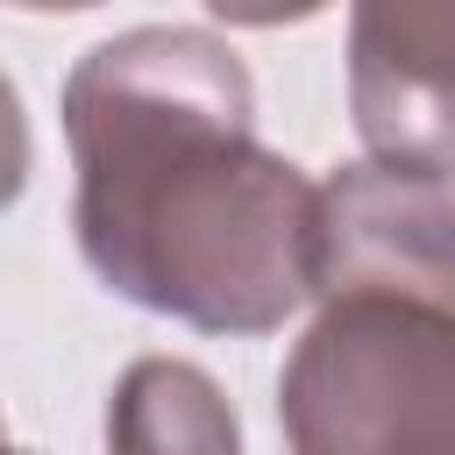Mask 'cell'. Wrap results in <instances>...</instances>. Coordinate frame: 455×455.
I'll return each instance as SVG.
<instances>
[{
	"label": "cell",
	"instance_id": "cell-8",
	"mask_svg": "<svg viewBox=\"0 0 455 455\" xmlns=\"http://www.w3.org/2000/svg\"><path fill=\"white\" fill-rule=\"evenodd\" d=\"M14 7H28V14H85L100 0H14Z\"/></svg>",
	"mask_w": 455,
	"mask_h": 455
},
{
	"label": "cell",
	"instance_id": "cell-5",
	"mask_svg": "<svg viewBox=\"0 0 455 455\" xmlns=\"http://www.w3.org/2000/svg\"><path fill=\"white\" fill-rule=\"evenodd\" d=\"M107 441L135 448V455H235L242 427L235 405L220 398V384L199 363L178 355H142L121 370L114 405H107Z\"/></svg>",
	"mask_w": 455,
	"mask_h": 455
},
{
	"label": "cell",
	"instance_id": "cell-9",
	"mask_svg": "<svg viewBox=\"0 0 455 455\" xmlns=\"http://www.w3.org/2000/svg\"><path fill=\"white\" fill-rule=\"evenodd\" d=\"M0 441H7V419H0Z\"/></svg>",
	"mask_w": 455,
	"mask_h": 455
},
{
	"label": "cell",
	"instance_id": "cell-2",
	"mask_svg": "<svg viewBox=\"0 0 455 455\" xmlns=\"http://www.w3.org/2000/svg\"><path fill=\"white\" fill-rule=\"evenodd\" d=\"M313 306L277 377L284 441L299 455L455 448V306L412 291H334Z\"/></svg>",
	"mask_w": 455,
	"mask_h": 455
},
{
	"label": "cell",
	"instance_id": "cell-4",
	"mask_svg": "<svg viewBox=\"0 0 455 455\" xmlns=\"http://www.w3.org/2000/svg\"><path fill=\"white\" fill-rule=\"evenodd\" d=\"M348 114L370 156L455 171V0L348 7Z\"/></svg>",
	"mask_w": 455,
	"mask_h": 455
},
{
	"label": "cell",
	"instance_id": "cell-1",
	"mask_svg": "<svg viewBox=\"0 0 455 455\" xmlns=\"http://www.w3.org/2000/svg\"><path fill=\"white\" fill-rule=\"evenodd\" d=\"M85 270L199 334H277L306 306L313 178L256 142V78L213 28L142 21L64 78Z\"/></svg>",
	"mask_w": 455,
	"mask_h": 455
},
{
	"label": "cell",
	"instance_id": "cell-3",
	"mask_svg": "<svg viewBox=\"0 0 455 455\" xmlns=\"http://www.w3.org/2000/svg\"><path fill=\"white\" fill-rule=\"evenodd\" d=\"M412 291L455 306V178L427 164H334L313 185L306 299Z\"/></svg>",
	"mask_w": 455,
	"mask_h": 455
},
{
	"label": "cell",
	"instance_id": "cell-7",
	"mask_svg": "<svg viewBox=\"0 0 455 455\" xmlns=\"http://www.w3.org/2000/svg\"><path fill=\"white\" fill-rule=\"evenodd\" d=\"M199 7L228 28H291V21H313L334 0H199Z\"/></svg>",
	"mask_w": 455,
	"mask_h": 455
},
{
	"label": "cell",
	"instance_id": "cell-6",
	"mask_svg": "<svg viewBox=\"0 0 455 455\" xmlns=\"http://www.w3.org/2000/svg\"><path fill=\"white\" fill-rule=\"evenodd\" d=\"M28 164H36L28 114H21V92H14V78L0 71V213L21 199V185H28Z\"/></svg>",
	"mask_w": 455,
	"mask_h": 455
}]
</instances>
